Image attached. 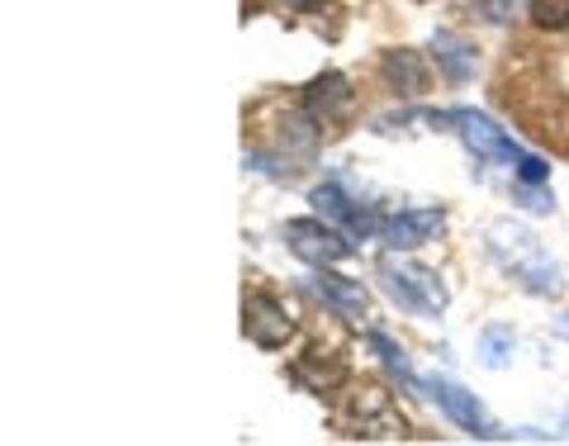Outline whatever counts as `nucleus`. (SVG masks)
<instances>
[{"label": "nucleus", "instance_id": "nucleus-16", "mask_svg": "<svg viewBox=\"0 0 569 446\" xmlns=\"http://www.w3.org/2000/svg\"><path fill=\"white\" fill-rule=\"evenodd\" d=\"M370 347H376V351L385 356V366H389V370H399L403 380H413V370H408V356H403V347H395L385 333H370Z\"/></svg>", "mask_w": 569, "mask_h": 446}, {"label": "nucleus", "instance_id": "nucleus-9", "mask_svg": "<svg viewBox=\"0 0 569 446\" xmlns=\"http://www.w3.org/2000/svg\"><path fill=\"white\" fill-rule=\"evenodd\" d=\"M309 285H313V290L323 295L342 318H351V324H361V318H366V305H370V299H366V285H361V280H347V276L328 271V266H318Z\"/></svg>", "mask_w": 569, "mask_h": 446}, {"label": "nucleus", "instance_id": "nucleus-6", "mask_svg": "<svg viewBox=\"0 0 569 446\" xmlns=\"http://www.w3.org/2000/svg\"><path fill=\"white\" fill-rule=\"evenodd\" d=\"M242 333L252 337L257 347H284L290 343V333H295V324H290V314H284L271 295H247L242 299Z\"/></svg>", "mask_w": 569, "mask_h": 446}, {"label": "nucleus", "instance_id": "nucleus-5", "mask_svg": "<svg viewBox=\"0 0 569 446\" xmlns=\"http://www.w3.org/2000/svg\"><path fill=\"white\" fill-rule=\"evenodd\" d=\"M427 395H432L437 404H441V414H447L460 433H470V437H479V442H498V437H508L503 427H498L489 414H485V404H479L475 395H466L456 380H432L427 385Z\"/></svg>", "mask_w": 569, "mask_h": 446}, {"label": "nucleus", "instance_id": "nucleus-7", "mask_svg": "<svg viewBox=\"0 0 569 446\" xmlns=\"http://www.w3.org/2000/svg\"><path fill=\"white\" fill-rule=\"evenodd\" d=\"M309 200H313V209L323 214V219L342 224L351 238H370V234H380V228H385V224H380L370 209H356V205H351V200H347V195L337 190V186H318V190L309 195Z\"/></svg>", "mask_w": 569, "mask_h": 446}, {"label": "nucleus", "instance_id": "nucleus-10", "mask_svg": "<svg viewBox=\"0 0 569 446\" xmlns=\"http://www.w3.org/2000/svg\"><path fill=\"white\" fill-rule=\"evenodd\" d=\"M305 105H309V115L318 123L342 119V115H351V81L337 77V71H328V77H318L309 91H305Z\"/></svg>", "mask_w": 569, "mask_h": 446}, {"label": "nucleus", "instance_id": "nucleus-20", "mask_svg": "<svg viewBox=\"0 0 569 446\" xmlns=\"http://www.w3.org/2000/svg\"><path fill=\"white\" fill-rule=\"evenodd\" d=\"M565 433H569V414H565Z\"/></svg>", "mask_w": 569, "mask_h": 446}, {"label": "nucleus", "instance_id": "nucleus-2", "mask_svg": "<svg viewBox=\"0 0 569 446\" xmlns=\"http://www.w3.org/2000/svg\"><path fill=\"white\" fill-rule=\"evenodd\" d=\"M380 280H385V290L413 314H441L447 309V290H441V280L427 271V266L380 257Z\"/></svg>", "mask_w": 569, "mask_h": 446}, {"label": "nucleus", "instance_id": "nucleus-3", "mask_svg": "<svg viewBox=\"0 0 569 446\" xmlns=\"http://www.w3.org/2000/svg\"><path fill=\"white\" fill-rule=\"evenodd\" d=\"M284 242H290L295 257H305L309 266H332V261H347L351 257V238L337 234L332 224L318 219H290L284 224Z\"/></svg>", "mask_w": 569, "mask_h": 446}, {"label": "nucleus", "instance_id": "nucleus-18", "mask_svg": "<svg viewBox=\"0 0 569 446\" xmlns=\"http://www.w3.org/2000/svg\"><path fill=\"white\" fill-rule=\"evenodd\" d=\"M556 333H560V337H569V309L556 318Z\"/></svg>", "mask_w": 569, "mask_h": 446}, {"label": "nucleus", "instance_id": "nucleus-15", "mask_svg": "<svg viewBox=\"0 0 569 446\" xmlns=\"http://www.w3.org/2000/svg\"><path fill=\"white\" fill-rule=\"evenodd\" d=\"M527 10L541 29H569V0H531Z\"/></svg>", "mask_w": 569, "mask_h": 446}, {"label": "nucleus", "instance_id": "nucleus-14", "mask_svg": "<svg viewBox=\"0 0 569 446\" xmlns=\"http://www.w3.org/2000/svg\"><path fill=\"white\" fill-rule=\"evenodd\" d=\"M512 333L508 328H489L485 337H479V356H485V366H508V356H512Z\"/></svg>", "mask_w": 569, "mask_h": 446}, {"label": "nucleus", "instance_id": "nucleus-13", "mask_svg": "<svg viewBox=\"0 0 569 446\" xmlns=\"http://www.w3.org/2000/svg\"><path fill=\"white\" fill-rule=\"evenodd\" d=\"M342 361H323V356H305V361L295 366V380L305 385V389H313V395H323V389H332V385H342Z\"/></svg>", "mask_w": 569, "mask_h": 446}, {"label": "nucleus", "instance_id": "nucleus-19", "mask_svg": "<svg viewBox=\"0 0 569 446\" xmlns=\"http://www.w3.org/2000/svg\"><path fill=\"white\" fill-rule=\"evenodd\" d=\"M284 6H295V10H313L318 0H284Z\"/></svg>", "mask_w": 569, "mask_h": 446}, {"label": "nucleus", "instance_id": "nucleus-4", "mask_svg": "<svg viewBox=\"0 0 569 446\" xmlns=\"http://www.w3.org/2000/svg\"><path fill=\"white\" fill-rule=\"evenodd\" d=\"M451 123L460 129V138H466V148L475 157H489V162H508V167H522L527 162V152L512 142L489 115H479V110H456Z\"/></svg>", "mask_w": 569, "mask_h": 446}, {"label": "nucleus", "instance_id": "nucleus-8", "mask_svg": "<svg viewBox=\"0 0 569 446\" xmlns=\"http://www.w3.org/2000/svg\"><path fill=\"white\" fill-rule=\"evenodd\" d=\"M441 224H447V214L441 209H403V214H395V219H385L380 234H385V242L395 247V252H408V247H422Z\"/></svg>", "mask_w": 569, "mask_h": 446}, {"label": "nucleus", "instance_id": "nucleus-1", "mask_svg": "<svg viewBox=\"0 0 569 446\" xmlns=\"http://www.w3.org/2000/svg\"><path fill=\"white\" fill-rule=\"evenodd\" d=\"M489 252L518 276L531 295H556L560 290V271L541 257V242L518 224H493L489 228Z\"/></svg>", "mask_w": 569, "mask_h": 446}, {"label": "nucleus", "instance_id": "nucleus-11", "mask_svg": "<svg viewBox=\"0 0 569 446\" xmlns=\"http://www.w3.org/2000/svg\"><path fill=\"white\" fill-rule=\"evenodd\" d=\"M385 81L399 86L403 96H418L422 86H427V62L418 58V52H408V48L385 52Z\"/></svg>", "mask_w": 569, "mask_h": 446}, {"label": "nucleus", "instance_id": "nucleus-12", "mask_svg": "<svg viewBox=\"0 0 569 446\" xmlns=\"http://www.w3.org/2000/svg\"><path fill=\"white\" fill-rule=\"evenodd\" d=\"M432 52H437V62H441V71H447L451 81H470V71H475V52H470V43L466 39H456V33H432Z\"/></svg>", "mask_w": 569, "mask_h": 446}, {"label": "nucleus", "instance_id": "nucleus-17", "mask_svg": "<svg viewBox=\"0 0 569 446\" xmlns=\"http://www.w3.org/2000/svg\"><path fill=\"white\" fill-rule=\"evenodd\" d=\"M518 176H522V186H541L550 171H546V162H541V157H531V152H527V162L518 167Z\"/></svg>", "mask_w": 569, "mask_h": 446}]
</instances>
